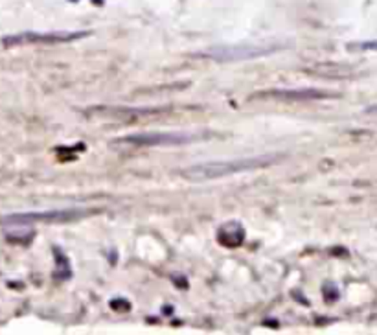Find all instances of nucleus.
<instances>
[{
  "mask_svg": "<svg viewBox=\"0 0 377 335\" xmlns=\"http://www.w3.org/2000/svg\"><path fill=\"white\" fill-rule=\"evenodd\" d=\"M278 155H258V157L245 158H231V160H212V163L196 164V166L186 168L182 172V177L193 183H203V181H214V179H223L234 173L252 172L267 168L270 164L278 163Z\"/></svg>",
  "mask_w": 377,
  "mask_h": 335,
  "instance_id": "f257e3e1",
  "label": "nucleus"
},
{
  "mask_svg": "<svg viewBox=\"0 0 377 335\" xmlns=\"http://www.w3.org/2000/svg\"><path fill=\"white\" fill-rule=\"evenodd\" d=\"M199 140L196 133L188 131H147V133L129 135L122 137L114 142V146H132V148H142V146H181V144H190Z\"/></svg>",
  "mask_w": 377,
  "mask_h": 335,
  "instance_id": "f03ea898",
  "label": "nucleus"
},
{
  "mask_svg": "<svg viewBox=\"0 0 377 335\" xmlns=\"http://www.w3.org/2000/svg\"><path fill=\"white\" fill-rule=\"evenodd\" d=\"M88 210L85 208H64V210H44V212H26L11 214L2 217L6 225H32V223H67L76 221L79 217L87 216Z\"/></svg>",
  "mask_w": 377,
  "mask_h": 335,
  "instance_id": "7ed1b4c3",
  "label": "nucleus"
},
{
  "mask_svg": "<svg viewBox=\"0 0 377 335\" xmlns=\"http://www.w3.org/2000/svg\"><path fill=\"white\" fill-rule=\"evenodd\" d=\"M280 45H270V43H260V45H235V46H221V48H212L206 54H203L208 60L221 61V63H228V61H241V60H252V57H260L276 52Z\"/></svg>",
  "mask_w": 377,
  "mask_h": 335,
  "instance_id": "20e7f679",
  "label": "nucleus"
},
{
  "mask_svg": "<svg viewBox=\"0 0 377 335\" xmlns=\"http://www.w3.org/2000/svg\"><path fill=\"white\" fill-rule=\"evenodd\" d=\"M87 32H50V34H37V32H26V34H17L11 37H6L2 43L6 46L11 45H26V43H67V41L81 39Z\"/></svg>",
  "mask_w": 377,
  "mask_h": 335,
  "instance_id": "39448f33",
  "label": "nucleus"
},
{
  "mask_svg": "<svg viewBox=\"0 0 377 335\" xmlns=\"http://www.w3.org/2000/svg\"><path fill=\"white\" fill-rule=\"evenodd\" d=\"M361 48H377V43H364L361 45Z\"/></svg>",
  "mask_w": 377,
  "mask_h": 335,
  "instance_id": "423d86ee",
  "label": "nucleus"
},
{
  "mask_svg": "<svg viewBox=\"0 0 377 335\" xmlns=\"http://www.w3.org/2000/svg\"><path fill=\"white\" fill-rule=\"evenodd\" d=\"M366 113L368 114H377V105H372V107H368Z\"/></svg>",
  "mask_w": 377,
  "mask_h": 335,
  "instance_id": "0eeeda50",
  "label": "nucleus"
}]
</instances>
